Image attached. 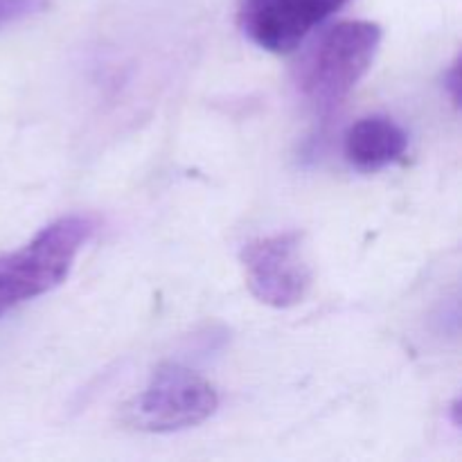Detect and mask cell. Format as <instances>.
Wrapping results in <instances>:
<instances>
[{"label":"cell","mask_w":462,"mask_h":462,"mask_svg":"<svg viewBox=\"0 0 462 462\" xmlns=\"http://www.w3.org/2000/svg\"><path fill=\"white\" fill-rule=\"evenodd\" d=\"M95 233L86 215H66L45 226L32 242L0 255V316L57 289L70 275L77 255Z\"/></svg>","instance_id":"1"},{"label":"cell","mask_w":462,"mask_h":462,"mask_svg":"<svg viewBox=\"0 0 462 462\" xmlns=\"http://www.w3.org/2000/svg\"><path fill=\"white\" fill-rule=\"evenodd\" d=\"M382 36V27L373 21H343L329 27L298 68L302 97L316 111H334L370 70Z\"/></svg>","instance_id":"2"},{"label":"cell","mask_w":462,"mask_h":462,"mask_svg":"<svg viewBox=\"0 0 462 462\" xmlns=\"http://www.w3.org/2000/svg\"><path fill=\"white\" fill-rule=\"evenodd\" d=\"M219 409L217 388L180 364H162L122 406V424L140 433H174L203 424Z\"/></svg>","instance_id":"3"},{"label":"cell","mask_w":462,"mask_h":462,"mask_svg":"<svg viewBox=\"0 0 462 462\" xmlns=\"http://www.w3.org/2000/svg\"><path fill=\"white\" fill-rule=\"evenodd\" d=\"M242 269L253 296L275 310L305 300L314 280L302 235L296 230L248 242L242 251Z\"/></svg>","instance_id":"4"},{"label":"cell","mask_w":462,"mask_h":462,"mask_svg":"<svg viewBox=\"0 0 462 462\" xmlns=\"http://www.w3.org/2000/svg\"><path fill=\"white\" fill-rule=\"evenodd\" d=\"M350 0H242L237 21L244 36L266 52H291L320 23Z\"/></svg>","instance_id":"5"},{"label":"cell","mask_w":462,"mask_h":462,"mask_svg":"<svg viewBox=\"0 0 462 462\" xmlns=\"http://www.w3.org/2000/svg\"><path fill=\"white\" fill-rule=\"evenodd\" d=\"M409 149V134L386 116H368L346 131L343 156L355 170L379 171L400 161Z\"/></svg>","instance_id":"6"},{"label":"cell","mask_w":462,"mask_h":462,"mask_svg":"<svg viewBox=\"0 0 462 462\" xmlns=\"http://www.w3.org/2000/svg\"><path fill=\"white\" fill-rule=\"evenodd\" d=\"M48 0H0V30L43 12Z\"/></svg>","instance_id":"7"},{"label":"cell","mask_w":462,"mask_h":462,"mask_svg":"<svg viewBox=\"0 0 462 462\" xmlns=\"http://www.w3.org/2000/svg\"><path fill=\"white\" fill-rule=\"evenodd\" d=\"M445 88L449 90V97L451 102L458 106V90H460V75H458V61L451 63L449 72L445 75Z\"/></svg>","instance_id":"8"}]
</instances>
